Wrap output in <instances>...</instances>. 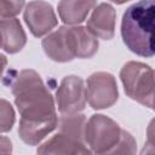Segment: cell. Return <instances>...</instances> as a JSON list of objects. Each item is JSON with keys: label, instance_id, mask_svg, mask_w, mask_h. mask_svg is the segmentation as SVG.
I'll return each mask as SVG.
<instances>
[{"label": "cell", "instance_id": "cell-2", "mask_svg": "<svg viewBox=\"0 0 155 155\" xmlns=\"http://www.w3.org/2000/svg\"><path fill=\"white\" fill-rule=\"evenodd\" d=\"M121 36L137 56H155V0H140L127 7L121 21Z\"/></svg>", "mask_w": 155, "mask_h": 155}, {"label": "cell", "instance_id": "cell-9", "mask_svg": "<svg viewBox=\"0 0 155 155\" xmlns=\"http://www.w3.org/2000/svg\"><path fill=\"white\" fill-rule=\"evenodd\" d=\"M115 8L110 4L102 2L94 7L92 15L87 19L86 27L94 36L103 40H110L115 34Z\"/></svg>", "mask_w": 155, "mask_h": 155}, {"label": "cell", "instance_id": "cell-10", "mask_svg": "<svg viewBox=\"0 0 155 155\" xmlns=\"http://www.w3.org/2000/svg\"><path fill=\"white\" fill-rule=\"evenodd\" d=\"M39 154H90L91 149L87 148L85 142L75 139L62 132L56 133L53 137L40 144L38 148Z\"/></svg>", "mask_w": 155, "mask_h": 155}, {"label": "cell", "instance_id": "cell-17", "mask_svg": "<svg viewBox=\"0 0 155 155\" xmlns=\"http://www.w3.org/2000/svg\"><path fill=\"white\" fill-rule=\"evenodd\" d=\"M142 154H155V117L150 120L147 127V140Z\"/></svg>", "mask_w": 155, "mask_h": 155}, {"label": "cell", "instance_id": "cell-12", "mask_svg": "<svg viewBox=\"0 0 155 155\" xmlns=\"http://www.w3.org/2000/svg\"><path fill=\"white\" fill-rule=\"evenodd\" d=\"M1 47L7 53L19 52L27 44V35L21 22L16 18H2L1 23Z\"/></svg>", "mask_w": 155, "mask_h": 155}, {"label": "cell", "instance_id": "cell-13", "mask_svg": "<svg viewBox=\"0 0 155 155\" xmlns=\"http://www.w3.org/2000/svg\"><path fill=\"white\" fill-rule=\"evenodd\" d=\"M96 4L97 0H61L57 10L63 23L68 25H78L86 19Z\"/></svg>", "mask_w": 155, "mask_h": 155}, {"label": "cell", "instance_id": "cell-11", "mask_svg": "<svg viewBox=\"0 0 155 155\" xmlns=\"http://www.w3.org/2000/svg\"><path fill=\"white\" fill-rule=\"evenodd\" d=\"M41 45L46 56L54 62L65 63L74 59L68 46L67 27H59L57 30L47 34L42 39Z\"/></svg>", "mask_w": 155, "mask_h": 155}, {"label": "cell", "instance_id": "cell-19", "mask_svg": "<svg viewBox=\"0 0 155 155\" xmlns=\"http://www.w3.org/2000/svg\"><path fill=\"white\" fill-rule=\"evenodd\" d=\"M148 108L155 110V90H154V92H153V96H151V99H150V103H149V107H148Z\"/></svg>", "mask_w": 155, "mask_h": 155}, {"label": "cell", "instance_id": "cell-5", "mask_svg": "<svg viewBox=\"0 0 155 155\" xmlns=\"http://www.w3.org/2000/svg\"><path fill=\"white\" fill-rule=\"evenodd\" d=\"M86 98L90 107L96 110L113 107L119 98L117 85L114 75L107 71L91 74L86 84Z\"/></svg>", "mask_w": 155, "mask_h": 155}, {"label": "cell", "instance_id": "cell-14", "mask_svg": "<svg viewBox=\"0 0 155 155\" xmlns=\"http://www.w3.org/2000/svg\"><path fill=\"white\" fill-rule=\"evenodd\" d=\"M0 131L2 133L8 132L12 130V126L15 124L16 116H15V110L10 102L6 99L1 98L0 101Z\"/></svg>", "mask_w": 155, "mask_h": 155}, {"label": "cell", "instance_id": "cell-1", "mask_svg": "<svg viewBox=\"0 0 155 155\" xmlns=\"http://www.w3.org/2000/svg\"><path fill=\"white\" fill-rule=\"evenodd\" d=\"M15 104L21 114L18 134L28 145H38L58 126L54 99L40 75L21 70L11 82Z\"/></svg>", "mask_w": 155, "mask_h": 155}, {"label": "cell", "instance_id": "cell-18", "mask_svg": "<svg viewBox=\"0 0 155 155\" xmlns=\"http://www.w3.org/2000/svg\"><path fill=\"white\" fill-rule=\"evenodd\" d=\"M0 150L2 154H10L12 151V147H11V142L10 139H7L6 137H1V147H0Z\"/></svg>", "mask_w": 155, "mask_h": 155}, {"label": "cell", "instance_id": "cell-3", "mask_svg": "<svg viewBox=\"0 0 155 155\" xmlns=\"http://www.w3.org/2000/svg\"><path fill=\"white\" fill-rule=\"evenodd\" d=\"M120 79L125 93L148 108L155 90V70L142 62L131 61L121 68Z\"/></svg>", "mask_w": 155, "mask_h": 155}, {"label": "cell", "instance_id": "cell-4", "mask_svg": "<svg viewBox=\"0 0 155 155\" xmlns=\"http://www.w3.org/2000/svg\"><path fill=\"white\" fill-rule=\"evenodd\" d=\"M121 127L113 119L102 115H92L85 127V140L92 153L111 154L120 140Z\"/></svg>", "mask_w": 155, "mask_h": 155}, {"label": "cell", "instance_id": "cell-6", "mask_svg": "<svg viewBox=\"0 0 155 155\" xmlns=\"http://www.w3.org/2000/svg\"><path fill=\"white\" fill-rule=\"evenodd\" d=\"M86 101V87L80 76L68 75L61 81L56 91V104L62 115L81 113L85 109Z\"/></svg>", "mask_w": 155, "mask_h": 155}, {"label": "cell", "instance_id": "cell-8", "mask_svg": "<svg viewBox=\"0 0 155 155\" xmlns=\"http://www.w3.org/2000/svg\"><path fill=\"white\" fill-rule=\"evenodd\" d=\"M67 40L74 58H91L98 51V40L87 27H67Z\"/></svg>", "mask_w": 155, "mask_h": 155}, {"label": "cell", "instance_id": "cell-7", "mask_svg": "<svg viewBox=\"0 0 155 155\" xmlns=\"http://www.w3.org/2000/svg\"><path fill=\"white\" fill-rule=\"evenodd\" d=\"M23 17L30 33L35 38L48 34L58 24L52 5L44 0L30 1L24 10Z\"/></svg>", "mask_w": 155, "mask_h": 155}, {"label": "cell", "instance_id": "cell-15", "mask_svg": "<svg viewBox=\"0 0 155 155\" xmlns=\"http://www.w3.org/2000/svg\"><path fill=\"white\" fill-rule=\"evenodd\" d=\"M136 140L132 134L125 130L121 132V137L111 154H134L137 150Z\"/></svg>", "mask_w": 155, "mask_h": 155}, {"label": "cell", "instance_id": "cell-20", "mask_svg": "<svg viewBox=\"0 0 155 155\" xmlns=\"http://www.w3.org/2000/svg\"><path fill=\"white\" fill-rule=\"evenodd\" d=\"M110 1H113L114 4L121 5V4H125V2H127V1H130V0H110Z\"/></svg>", "mask_w": 155, "mask_h": 155}, {"label": "cell", "instance_id": "cell-16", "mask_svg": "<svg viewBox=\"0 0 155 155\" xmlns=\"http://www.w3.org/2000/svg\"><path fill=\"white\" fill-rule=\"evenodd\" d=\"M24 0H0V16L2 18L16 17L23 8Z\"/></svg>", "mask_w": 155, "mask_h": 155}]
</instances>
